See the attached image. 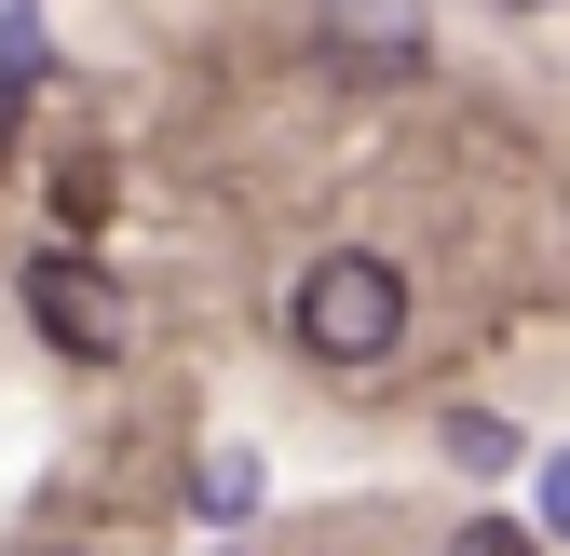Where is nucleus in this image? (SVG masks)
Wrapping results in <instances>:
<instances>
[{"label":"nucleus","instance_id":"4","mask_svg":"<svg viewBox=\"0 0 570 556\" xmlns=\"http://www.w3.org/2000/svg\"><path fill=\"white\" fill-rule=\"evenodd\" d=\"M190 503H204V529H245V516H258V448H204Z\"/></svg>","mask_w":570,"mask_h":556},{"label":"nucleus","instance_id":"3","mask_svg":"<svg viewBox=\"0 0 570 556\" xmlns=\"http://www.w3.org/2000/svg\"><path fill=\"white\" fill-rule=\"evenodd\" d=\"M313 41L340 82H421V0H326Z\"/></svg>","mask_w":570,"mask_h":556},{"label":"nucleus","instance_id":"2","mask_svg":"<svg viewBox=\"0 0 570 556\" xmlns=\"http://www.w3.org/2000/svg\"><path fill=\"white\" fill-rule=\"evenodd\" d=\"M14 299H28V326L55 339L68 367H122V339H136V312H122V286L82 258V245H41L28 271H14Z\"/></svg>","mask_w":570,"mask_h":556},{"label":"nucleus","instance_id":"5","mask_svg":"<svg viewBox=\"0 0 570 556\" xmlns=\"http://www.w3.org/2000/svg\"><path fill=\"white\" fill-rule=\"evenodd\" d=\"M530 516H543V543H570V448L530 461Z\"/></svg>","mask_w":570,"mask_h":556},{"label":"nucleus","instance_id":"1","mask_svg":"<svg viewBox=\"0 0 570 556\" xmlns=\"http://www.w3.org/2000/svg\"><path fill=\"white\" fill-rule=\"evenodd\" d=\"M285 326H299L313 367H381L407 339V271L367 258V245H340V258H313L299 286H285Z\"/></svg>","mask_w":570,"mask_h":556},{"label":"nucleus","instance_id":"10","mask_svg":"<svg viewBox=\"0 0 570 556\" xmlns=\"http://www.w3.org/2000/svg\"><path fill=\"white\" fill-rule=\"evenodd\" d=\"M232 556H245V543H232Z\"/></svg>","mask_w":570,"mask_h":556},{"label":"nucleus","instance_id":"9","mask_svg":"<svg viewBox=\"0 0 570 556\" xmlns=\"http://www.w3.org/2000/svg\"><path fill=\"white\" fill-rule=\"evenodd\" d=\"M503 14H557V0H503Z\"/></svg>","mask_w":570,"mask_h":556},{"label":"nucleus","instance_id":"6","mask_svg":"<svg viewBox=\"0 0 570 556\" xmlns=\"http://www.w3.org/2000/svg\"><path fill=\"white\" fill-rule=\"evenodd\" d=\"M449 556H543V529H517V516H462Z\"/></svg>","mask_w":570,"mask_h":556},{"label":"nucleus","instance_id":"7","mask_svg":"<svg viewBox=\"0 0 570 556\" xmlns=\"http://www.w3.org/2000/svg\"><path fill=\"white\" fill-rule=\"evenodd\" d=\"M0 82H41V14L28 0H0Z\"/></svg>","mask_w":570,"mask_h":556},{"label":"nucleus","instance_id":"8","mask_svg":"<svg viewBox=\"0 0 570 556\" xmlns=\"http://www.w3.org/2000/svg\"><path fill=\"white\" fill-rule=\"evenodd\" d=\"M449 461H475V475H489V461H517V435L489 421V407H462V421H449Z\"/></svg>","mask_w":570,"mask_h":556}]
</instances>
